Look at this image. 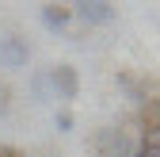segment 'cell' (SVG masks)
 <instances>
[{"label": "cell", "mask_w": 160, "mask_h": 157, "mask_svg": "<svg viewBox=\"0 0 160 157\" xmlns=\"http://www.w3.org/2000/svg\"><path fill=\"white\" fill-rule=\"evenodd\" d=\"M92 149H95V157H133L137 134L126 127H99L92 134Z\"/></svg>", "instance_id": "6da1fadb"}, {"label": "cell", "mask_w": 160, "mask_h": 157, "mask_svg": "<svg viewBox=\"0 0 160 157\" xmlns=\"http://www.w3.org/2000/svg\"><path fill=\"white\" fill-rule=\"evenodd\" d=\"M27 62H31L27 38H19V35H4L0 38V69H23Z\"/></svg>", "instance_id": "7a4b0ae2"}, {"label": "cell", "mask_w": 160, "mask_h": 157, "mask_svg": "<svg viewBox=\"0 0 160 157\" xmlns=\"http://www.w3.org/2000/svg\"><path fill=\"white\" fill-rule=\"evenodd\" d=\"M72 15L88 27H103L114 19V4H107V0H80V4H72Z\"/></svg>", "instance_id": "3957f363"}, {"label": "cell", "mask_w": 160, "mask_h": 157, "mask_svg": "<svg viewBox=\"0 0 160 157\" xmlns=\"http://www.w3.org/2000/svg\"><path fill=\"white\" fill-rule=\"evenodd\" d=\"M137 138H160V92L137 107Z\"/></svg>", "instance_id": "277c9868"}, {"label": "cell", "mask_w": 160, "mask_h": 157, "mask_svg": "<svg viewBox=\"0 0 160 157\" xmlns=\"http://www.w3.org/2000/svg\"><path fill=\"white\" fill-rule=\"evenodd\" d=\"M46 77H50L53 96H61V100H76V96H80V77H76L72 65H53Z\"/></svg>", "instance_id": "5b68a950"}, {"label": "cell", "mask_w": 160, "mask_h": 157, "mask_svg": "<svg viewBox=\"0 0 160 157\" xmlns=\"http://www.w3.org/2000/svg\"><path fill=\"white\" fill-rule=\"evenodd\" d=\"M42 23H46L50 31H65V27L72 23V8H69V4H46V8H42Z\"/></svg>", "instance_id": "8992f818"}, {"label": "cell", "mask_w": 160, "mask_h": 157, "mask_svg": "<svg viewBox=\"0 0 160 157\" xmlns=\"http://www.w3.org/2000/svg\"><path fill=\"white\" fill-rule=\"evenodd\" d=\"M31 96H34V104H50L53 100V88H50V77L46 73H34L31 77Z\"/></svg>", "instance_id": "52a82bcc"}, {"label": "cell", "mask_w": 160, "mask_h": 157, "mask_svg": "<svg viewBox=\"0 0 160 157\" xmlns=\"http://www.w3.org/2000/svg\"><path fill=\"white\" fill-rule=\"evenodd\" d=\"M133 157H160V138H137Z\"/></svg>", "instance_id": "ba28073f"}, {"label": "cell", "mask_w": 160, "mask_h": 157, "mask_svg": "<svg viewBox=\"0 0 160 157\" xmlns=\"http://www.w3.org/2000/svg\"><path fill=\"white\" fill-rule=\"evenodd\" d=\"M53 123H57V130H61V134H69V130L76 127V119H72L69 111H57V119H53Z\"/></svg>", "instance_id": "9c48e42d"}, {"label": "cell", "mask_w": 160, "mask_h": 157, "mask_svg": "<svg viewBox=\"0 0 160 157\" xmlns=\"http://www.w3.org/2000/svg\"><path fill=\"white\" fill-rule=\"evenodd\" d=\"M4 107H8V88L0 84V111H4Z\"/></svg>", "instance_id": "30bf717a"}]
</instances>
